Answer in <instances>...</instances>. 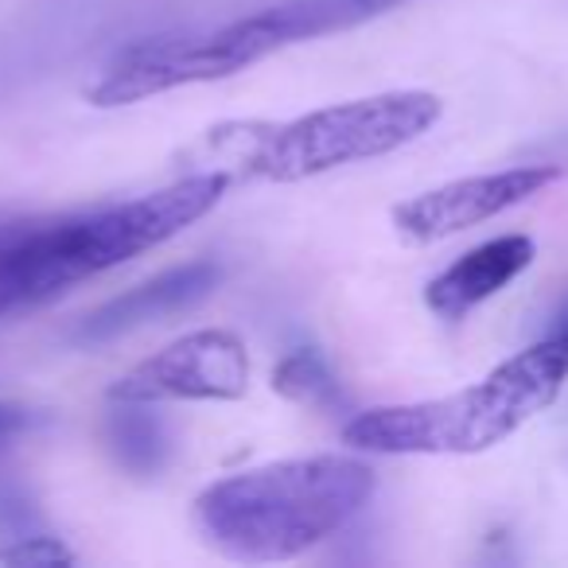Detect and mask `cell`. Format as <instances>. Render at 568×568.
<instances>
[{
	"mask_svg": "<svg viewBox=\"0 0 568 568\" xmlns=\"http://www.w3.org/2000/svg\"><path fill=\"white\" fill-rule=\"evenodd\" d=\"M230 172H195L125 203L0 222V320L164 245L222 203Z\"/></svg>",
	"mask_w": 568,
	"mask_h": 568,
	"instance_id": "1",
	"label": "cell"
},
{
	"mask_svg": "<svg viewBox=\"0 0 568 568\" xmlns=\"http://www.w3.org/2000/svg\"><path fill=\"white\" fill-rule=\"evenodd\" d=\"M371 495L374 471L363 459L308 456L211 483L195 514L219 552L245 565H273L339 534Z\"/></svg>",
	"mask_w": 568,
	"mask_h": 568,
	"instance_id": "2",
	"label": "cell"
},
{
	"mask_svg": "<svg viewBox=\"0 0 568 568\" xmlns=\"http://www.w3.org/2000/svg\"><path fill=\"white\" fill-rule=\"evenodd\" d=\"M565 378L568 335L549 332L459 394L358 413L343 428V440L374 456H475L549 409Z\"/></svg>",
	"mask_w": 568,
	"mask_h": 568,
	"instance_id": "3",
	"label": "cell"
},
{
	"mask_svg": "<svg viewBox=\"0 0 568 568\" xmlns=\"http://www.w3.org/2000/svg\"><path fill=\"white\" fill-rule=\"evenodd\" d=\"M440 113L444 102L428 90H389L304 113L284 125H242L245 152H237L234 164L257 180L301 183L332 168L405 149L425 136Z\"/></svg>",
	"mask_w": 568,
	"mask_h": 568,
	"instance_id": "4",
	"label": "cell"
},
{
	"mask_svg": "<svg viewBox=\"0 0 568 568\" xmlns=\"http://www.w3.org/2000/svg\"><path fill=\"white\" fill-rule=\"evenodd\" d=\"M250 389V355L234 332L206 327L168 343L110 386V402H237Z\"/></svg>",
	"mask_w": 568,
	"mask_h": 568,
	"instance_id": "5",
	"label": "cell"
},
{
	"mask_svg": "<svg viewBox=\"0 0 568 568\" xmlns=\"http://www.w3.org/2000/svg\"><path fill=\"white\" fill-rule=\"evenodd\" d=\"M557 175V168H506V172L452 180L444 187L420 191L409 203L394 206V226L409 242H440V237L471 230L495 214L510 211V206L526 203V199L541 195Z\"/></svg>",
	"mask_w": 568,
	"mask_h": 568,
	"instance_id": "6",
	"label": "cell"
},
{
	"mask_svg": "<svg viewBox=\"0 0 568 568\" xmlns=\"http://www.w3.org/2000/svg\"><path fill=\"white\" fill-rule=\"evenodd\" d=\"M219 281L222 268L214 261H191V265L168 268V273L152 276V281L136 284L129 293L105 301L98 312H90L74 332V343H110L118 335L133 332V327H144L149 320L191 308L203 296H211Z\"/></svg>",
	"mask_w": 568,
	"mask_h": 568,
	"instance_id": "7",
	"label": "cell"
},
{
	"mask_svg": "<svg viewBox=\"0 0 568 568\" xmlns=\"http://www.w3.org/2000/svg\"><path fill=\"white\" fill-rule=\"evenodd\" d=\"M534 237L526 234H503L490 242L467 250L459 261H452L440 276H433L425 288V304L440 320H464L471 308L503 293L506 284L518 281L534 265Z\"/></svg>",
	"mask_w": 568,
	"mask_h": 568,
	"instance_id": "8",
	"label": "cell"
},
{
	"mask_svg": "<svg viewBox=\"0 0 568 568\" xmlns=\"http://www.w3.org/2000/svg\"><path fill=\"white\" fill-rule=\"evenodd\" d=\"M121 409H113L105 417V444H110L113 459L125 467L136 479L160 475L172 456V436H168L164 420L156 413H149L144 402H118Z\"/></svg>",
	"mask_w": 568,
	"mask_h": 568,
	"instance_id": "9",
	"label": "cell"
},
{
	"mask_svg": "<svg viewBox=\"0 0 568 568\" xmlns=\"http://www.w3.org/2000/svg\"><path fill=\"white\" fill-rule=\"evenodd\" d=\"M273 389L284 394L288 402L316 405V409H335L343 405V389L332 378V371L324 366V358L316 351H293L273 374Z\"/></svg>",
	"mask_w": 568,
	"mask_h": 568,
	"instance_id": "10",
	"label": "cell"
},
{
	"mask_svg": "<svg viewBox=\"0 0 568 568\" xmlns=\"http://www.w3.org/2000/svg\"><path fill=\"white\" fill-rule=\"evenodd\" d=\"M0 560H17V565H59V560H74L51 537H32V541H20L12 549H0Z\"/></svg>",
	"mask_w": 568,
	"mask_h": 568,
	"instance_id": "11",
	"label": "cell"
},
{
	"mask_svg": "<svg viewBox=\"0 0 568 568\" xmlns=\"http://www.w3.org/2000/svg\"><path fill=\"white\" fill-rule=\"evenodd\" d=\"M32 409H24V405L17 402H0V452L9 448L17 436H24L28 428H32Z\"/></svg>",
	"mask_w": 568,
	"mask_h": 568,
	"instance_id": "12",
	"label": "cell"
},
{
	"mask_svg": "<svg viewBox=\"0 0 568 568\" xmlns=\"http://www.w3.org/2000/svg\"><path fill=\"white\" fill-rule=\"evenodd\" d=\"M549 332H560V335H568V301L560 304V312H557V320H552V327Z\"/></svg>",
	"mask_w": 568,
	"mask_h": 568,
	"instance_id": "13",
	"label": "cell"
}]
</instances>
